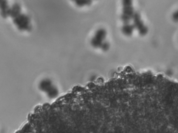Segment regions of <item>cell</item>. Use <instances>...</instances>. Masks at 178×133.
I'll list each match as a JSON object with an SVG mask.
<instances>
[{
    "label": "cell",
    "instance_id": "obj_1",
    "mask_svg": "<svg viewBox=\"0 0 178 133\" xmlns=\"http://www.w3.org/2000/svg\"><path fill=\"white\" fill-rule=\"evenodd\" d=\"M39 87L41 90L47 92L50 98H55L59 95V91L57 87L53 85L52 82L49 79L43 80L40 84Z\"/></svg>",
    "mask_w": 178,
    "mask_h": 133
},
{
    "label": "cell",
    "instance_id": "obj_2",
    "mask_svg": "<svg viewBox=\"0 0 178 133\" xmlns=\"http://www.w3.org/2000/svg\"><path fill=\"white\" fill-rule=\"evenodd\" d=\"M130 1H123L122 2L123 11L121 20L124 24H128L134 17L133 8Z\"/></svg>",
    "mask_w": 178,
    "mask_h": 133
},
{
    "label": "cell",
    "instance_id": "obj_3",
    "mask_svg": "<svg viewBox=\"0 0 178 133\" xmlns=\"http://www.w3.org/2000/svg\"><path fill=\"white\" fill-rule=\"evenodd\" d=\"M107 36V31L105 29L100 28L97 30L91 40V45L95 48H100L105 42Z\"/></svg>",
    "mask_w": 178,
    "mask_h": 133
},
{
    "label": "cell",
    "instance_id": "obj_4",
    "mask_svg": "<svg viewBox=\"0 0 178 133\" xmlns=\"http://www.w3.org/2000/svg\"><path fill=\"white\" fill-rule=\"evenodd\" d=\"M134 28L133 25H130L129 23L124 24L122 27V32L124 35L130 36L132 34Z\"/></svg>",
    "mask_w": 178,
    "mask_h": 133
},
{
    "label": "cell",
    "instance_id": "obj_5",
    "mask_svg": "<svg viewBox=\"0 0 178 133\" xmlns=\"http://www.w3.org/2000/svg\"><path fill=\"white\" fill-rule=\"evenodd\" d=\"M92 1H75V3L76 5H78L79 7H83L85 5H89L90 4Z\"/></svg>",
    "mask_w": 178,
    "mask_h": 133
},
{
    "label": "cell",
    "instance_id": "obj_6",
    "mask_svg": "<svg viewBox=\"0 0 178 133\" xmlns=\"http://www.w3.org/2000/svg\"><path fill=\"white\" fill-rule=\"evenodd\" d=\"M110 44L109 43L107 42L106 41H105L101 45V49L103 50V51H107L109 49Z\"/></svg>",
    "mask_w": 178,
    "mask_h": 133
}]
</instances>
